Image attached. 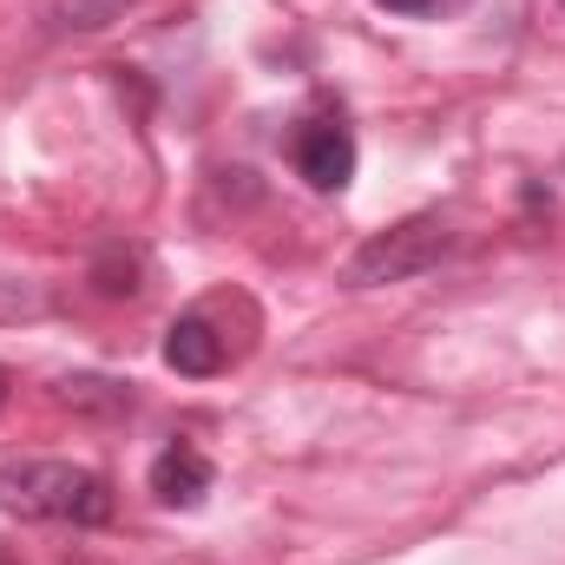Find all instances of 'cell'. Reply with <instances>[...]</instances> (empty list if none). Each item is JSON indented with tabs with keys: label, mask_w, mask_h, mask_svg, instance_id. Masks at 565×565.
<instances>
[{
	"label": "cell",
	"mask_w": 565,
	"mask_h": 565,
	"mask_svg": "<svg viewBox=\"0 0 565 565\" xmlns=\"http://www.w3.org/2000/svg\"><path fill=\"white\" fill-rule=\"evenodd\" d=\"M139 0H40V26L53 40H73V33H106L113 20H126Z\"/></svg>",
	"instance_id": "obj_6"
},
{
	"label": "cell",
	"mask_w": 565,
	"mask_h": 565,
	"mask_svg": "<svg viewBox=\"0 0 565 565\" xmlns=\"http://www.w3.org/2000/svg\"><path fill=\"white\" fill-rule=\"evenodd\" d=\"M289 158H296V178L309 191H342L355 178V132L342 119H309L289 145Z\"/></svg>",
	"instance_id": "obj_3"
},
{
	"label": "cell",
	"mask_w": 565,
	"mask_h": 565,
	"mask_svg": "<svg viewBox=\"0 0 565 565\" xmlns=\"http://www.w3.org/2000/svg\"><path fill=\"white\" fill-rule=\"evenodd\" d=\"M211 480H217V473H211V460H204L198 447H184V440H178V447H164V454L151 460V493H158L164 507H184V513H191V507H204Z\"/></svg>",
	"instance_id": "obj_4"
},
{
	"label": "cell",
	"mask_w": 565,
	"mask_h": 565,
	"mask_svg": "<svg viewBox=\"0 0 565 565\" xmlns=\"http://www.w3.org/2000/svg\"><path fill=\"white\" fill-rule=\"evenodd\" d=\"M7 382H13V375H7V369H0V408H7V395H13V388H7Z\"/></svg>",
	"instance_id": "obj_9"
},
{
	"label": "cell",
	"mask_w": 565,
	"mask_h": 565,
	"mask_svg": "<svg viewBox=\"0 0 565 565\" xmlns=\"http://www.w3.org/2000/svg\"><path fill=\"white\" fill-rule=\"evenodd\" d=\"M454 250V224L447 217H408V224H388V231H375L355 257H349V270L342 282L349 289H382V282H408L434 270L440 257Z\"/></svg>",
	"instance_id": "obj_2"
},
{
	"label": "cell",
	"mask_w": 565,
	"mask_h": 565,
	"mask_svg": "<svg viewBox=\"0 0 565 565\" xmlns=\"http://www.w3.org/2000/svg\"><path fill=\"white\" fill-rule=\"evenodd\" d=\"M60 402L79 408V415H126L132 408V395L119 382H106V375H66L60 382Z\"/></svg>",
	"instance_id": "obj_7"
},
{
	"label": "cell",
	"mask_w": 565,
	"mask_h": 565,
	"mask_svg": "<svg viewBox=\"0 0 565 565\" xmlns=\"http://www.w3.org/2000/svg\"><path fill=\"white\" fill-rule=\"evenodd\" d=\"M164 362H171L178 375H217V369H224V335L211 329L204 309H191V316H178V322L164 329Z\"/></svg>",
	"instance_id": "obj_5"
},
{
	"label": "cell",
	"mask_w": 565,
	"mask_h": 565,
	"mask_svg": "<svg viewBox=\"0 0 565 565\" xmlns=\"http://www.w3.org/2000/svg\"><path fill=\"white\" fill-rule=\"evenodd\" d=\"M375 7H388V13H434V0H375Z\"/></svg>",
	"instance_id": "obj_8"
},
{
	"label": "cell",
	"mask_w": 565,
	"mask_h": 565,
	"mask_svg": "<svg viewBox=\"0 0 565 565\" xmlns=\"http://www.w3.org/2000/svg\"><path fill=\"white\" fill-rule=\"evenodd\" d=\"M0 513L13 520H73V526H106L113 520V487L73 460H7L0 467Z\"/></svg>",
	"instance_id": "obj_1"
}]
</instances>
